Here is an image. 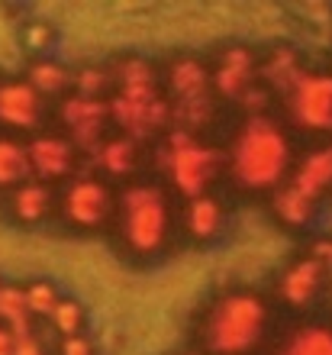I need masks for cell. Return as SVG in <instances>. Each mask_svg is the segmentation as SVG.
Wrapping results in <instances>:
<instances>
[{"label":"cell","mask_w":332,"mask_h":355,"mask_svg":"<svg viewBox=\"0 0 332 355\" xmlns=\"http://www.w3.org/2000/svg\"><path fill=\"white\" fill-rule=\"evenodd\" d=\"M232 175L245 187H274L290 165V146L274 120L252 116L232 142Z\"/></svg>","instance_id":"cell-1"},{"label":"cell","mask_w":332,"mask_h":355,"mask_svg":"<svg viewBox=\"0 0 332 355\" xmlns=\"http://www.w3.org/2000/svg\"><path fill=\"white\" fill-rule=\"evenodd\" d=\"M265 329V304L255 294H226L216 300L203 327V339L216 355L249 352Z\"/></svg>","instance_id":"cell-2"},{"label":"cell","mask_w":332,"mask_h":355,"mask_svg":"<svg viewBox=\"0 0 332 355\" xmlns=\"http://www.w3.org/2000/svg\"><path fill=\"white\" fill-rule=\"evenodd\" d=\"M168 230L165 194L152 184H136L123 194V236L130 249L148 255L158 252Z\"/></svg>","instance_id":"cell-3"},{"label":"cell","mask_w":332,"mask_h":355,"mask_svg":"<svg viewBox=\"0 0 332 355\" xmlns=\"http://www.w3.org/2000/svg\"><path fill=\"white\" fill-rule=\"evenodd\" d=\"M216 168H220V152L200 146L191 132H171V139H168V175H171L181 194H187L191 200L200 197L213 181Z\"/></svg>","instance_id":"cell-4"},{"label":"cell","mask_w":332,"mask_h":355,"mask_svg":"<svg viewBox=\"0 0 332 355\" xmlns=\"http://www.w3.org/2000/svg\"><path fill=\"white\" fill-rule=\"evenodd\" d=\"M107 113L123 130H130V136H148L171 120V107L158 97L155 85L120 87V94L107 103Z\"/></svg>","instance_id":"cell-5"},{"label":"cell","mask_w":332,"mask_h":355,"mask_svg":"<svg viewBox=\"0 0 332 355\" xmlns=\"http://www.w3.org/2000/svg\"><path fill=\"white\" fill-rule=\"evenodd\" d=\"M290 116L306 130H332V78L304 75L300 85L287 94Z\"/></svg>","instance_id":"cell-6"},{"label":"cell","mask_w":332,"mask_h":355,"mask_svg":"<svg viewBox=\"0 0 332 355\" xmlns=\"http://www.w3.org/2000/svg\"><path fill=\"white\" fill-rule=\"evenodd\" d=\"M62 207H65V216L71 223L97 226L107 220V214H110V191H107L101 181L81 178V181H74V184L65 191Z\"/></svg>","instance_id":"cell-7"},{"label":"cell","mask_w":332,"mask_h":355,"mask_svg":"<svg viewBox=\"0 0 332 355\" xmlns=\"http://www.w3.org/2000/svg\"><path fill=\"white\" fill-rule=\"evenodd\" d=\"M107 103L97 101V97H68L62 101V120L68 123V130L74 136V146L81 149H94L101 142L103 132V120H107Z\"/></svg>","instance_id":"cell-8"},{"label":"cell","mask_w":332,"mask_h":355,"mask_svg":"<svg viewBox=\"0 0 332 355\" xmlns=\"http://www.w3.org/2000/svg\"><path fill=\"white\" fill-rule=\"evenodd\" d=\"M26 155H29V168L36 171L39 178H62L74 165V146L68 139H58V136L33 139Z\"/></svg>","instance_id":"cell-9"},{"label":"cell","mask_w":332,"mask_h":355,"mask_svg":"<svg viewBox=\"0 0 332 355\" xmlns=\"http://www.w3.org/2000/svg\"><path fill=\"white\" fill-rule=\"evenodd\" d=\"M39 120V94L26 81H10L0 85V123L29 130Z\"/></svg>","instance_id":"cell-10"},{"label":"cell","mask_w":332,"mask_h":355,"mask_svg":"<svg viewBox=\"0 0 332 355\" xmlns=\"http://www.w3.org/2000/svg\"><path fill=\"white\" fill-rule=\"evenodd\" d=\"M252 75H255V62H252L249 49H229V52H222L213 85L222 97H239L245 87H252Z\"/></svg>","instance_id":"cell-11"},{"label":"cell","mask_w":332,"mask_h":355,"mask_svg":"<svg viewBox=\"0 0 332 355\" xmlns=\"http://www.w3.org/2000/svg\"><path fill=\"white\" fill-rule=\"evenodd\" d=\"M290 187H294L297 194H304L306 200H316L326 187H332V146L316 149L313 155H306V162L294 171Z\"/></svg>","instance_id":"cell-12"},{"label":"cell","mask_w":332,"mask_h":355,"mask_svg":"<svg viewBox=\"0 0 332 355\" xmlns=\"http://www.w3.org/2000/svg\"><path fill=\"white\" fill-rule=\"evenodd\" d=\"M320 278H323V265L316 262V259L297 262L284 271V278H281V294H284V300H290V304L300 307V304H306V300L320 291Z\"/></svg>","instance_id":"cell-13"},{"label":"cell","mask_w":332,"mask_h":355,"mask_svg":"<svg viewBox=\"0 0 332 355\" xmlns=\"http://www.w3.org/2000/svg\"><path fill=\"white\" fill-rule=\"evenodd\" d=\"M168 81H171V91L177 94V101H194V97H207L210 75L197 58H177L168 71Z\"/></svg>","instance_id":"cell-14"},{"label":"cell","mask_w":332,"mask_h":355,"mask_svg":"<svg viewBox=\"0 0 332 355\" xmlns=\"http://www.w3.org/2000/svg\"><path fill=\"white\" fill-rule=\"evenodd\" d=\"M277 355H332V329L329 327H304L284 339Z\"/></svg>","instance_id":"cell-15"},{"label":"cell","mask_w":332,"mask_h":355,"mask_svg":"<svg viewBox=\"0 0 332 355\" xmlns=\"http://www.w3.org/2000/svg\"><path fill=\"white\" fill-rule=\"evenodd\" d=\"M220 223H222V210L213 197L200 194L187 204V233L194 236V239H210V236H216Z\"/></svg>","instance_id":"cell-16"},{"label":"cell","mask_w":332,"mask_h":355,"mask_svg":"<svg viewBox=\"0 0 332 355\" xmlns=\"http://www.w3.org/2000/svg\"><path fill=\"white\" fill-rule=\"evenodd\" d=\"M13 214L19 216V220H26V223H36V220H42V216L49 214V207H52V194H49L46 184H19L17 191H13Z\"/></svg>","instance_id":"cell-17"},{"label":"cell","mask_w":332,"mask_h":355,"mask_svg":"<svg viewBox=\"0 0 332 355\" xmlns=\"http://www.w3.org/2000/svg\"><path fill=\"white\" fill-rule=\"evenodd\" d=\"M265 78L277 87V91L290 94L297 85H300L304 71H300V62H297V55L290 52V49H277V52H271V58H268Z\"/></svg>","instance_id":"cell-18"},{"label":"cell","mask_w":332,"mask_h":355,"mask_svg":"<svg viewBox=\"0 0 332 355\" xmlns=\"http://www.w3.org/2000/svg\"><path fill=\"white\" fill-rule=\"evenodd\" d=\"M0 317L10 323V336H29V310L23 291L13 284H0Z\"/></svg>","instance_id":"cell-19"},{"label":"cell","mask_w":332,"mask_h":355,"mask_svg":"<svg viewBox=\"0 0 332 355\" xmlns=\"http://www.w3.org/2000/svg\"><path fill=\"white\" fill-rule=\"evenodd\" d=\"M29 155L13 139H0V187H10L29 178Z\"/></svg>","instance_id":"cell-20"},{"label":"cell","mask_w":332,"mask_h":355,"mask_svg":"<svg viewBox=\"0 0 332 355\" xmlns=\"http://www.w3.org/2000/svg\"><path fill=\"white\" fill-rule=\"evenodd\" d=\"M97 159H101L103 171H110V175H130L132 165H136V142H132L130 136L103 142L101 152H97Z\"/></svg>","instance_id":"cell-21"},{"label":"cell","mask_w":332,"mask_h":355,"mask_svg":"<svg viewBox=\"0 0 332 355\" xmlns=\"http://www.w3.org/2000/svg\"><path fill=\"white\" fill-rule=\"evenodd\" d=\"M274 214L284 220V223H294V226H300V223H306L310 216H313V200H306L304 194H297L294 187L287 184V187H281L274 194Z\"/></svg>","instance_id":"cell-22"},{"label":"cell","mask_w":332,"mask_h":355,"mask_svg":"<svg viewBox=\"0 0 332 355\" xmlns=\"http://www.w3.org/2000/svg\"><path fill=\"white\" fill-rule=\"evenodd\" d=\"M213 116V103L210 97H194V101H177L175 110H171V120L177 123L181 132H191V130H200L203 123Z\"/></svg>","instance_id":"cell-23"},{"label":"cell","mask_w":332,"mask_h":355,"mask_svg":"<svg viewBox=\"0 0 332 355\" xmlns=\"http://www.w3.org/2000/svg\"><path fill=\"white\" fill-rule=\"evenodd\" d=\"M29 87L36 94H52V91H62L68 85V75L65 68L55 65V62H36V65L29 68Z\"/></svg>","instance_id":"cell-24"},{"label":"cell","mask_w":332,"mask_h":355,"mask_svg":"<svg viewBox=\"0 0 332 355\" xmlns=\"http://www.w3.org/2000/svg\"><path fill=\"white\" fill-rule=\"evenodd\" d=\"M116 78H120L123 87H142V85H155V71L152 65H146L142 58H123L116 62Z\"/></svg>","instance_id":"cell-25"},{"label":"cell","mask_w":332,"mask_h":355,"mask_svg":"<svg viewBox=\"0 0 332 355\" xmlns=\"http://www.w3.org/2000/svg\"><path fill=\"white\" fill-rule=\"evenodd\" d=\"M49 317L55 320L58 333H65V336H78V329H81V323H84V310H81L78 300H55V307H52Z\"/></svg>","instance_id":"cell-26"},{"label":"cell","mask_w":332,"mask_h":355,"mask_svg":"<svg viewBox=\"0 0 332 355\" xmlns=\"http://www.w3.org/2000/svg\"><path fill=\"white\" fill-rule=\"evenodd\" d=\"M23 300H26V310L29 313H52L55 307V288L46 284V281H33L26 291H23Z\"/></svg>","instance_id":"cell-27"},{"label":"cell","mask_w":332,"mask_h":355,"mask_svg":"<svg viewBox=\"0 0 332 355\" xmlns=\"http://www.w3.org/2000/svg\"><path fill=\"white\" fill-rule=\"evenodd\" d=\"M107 71H101V68H84L81 75H78V91H81V97H97V94L107 87Z\"/></svg>","instance_id":"cell-28"},{"label":"cell","mask_w":332,"mask_h":355,"mask_svg":"<svg viewBox=\"0 0 332 355\" xmlns=\"http://www.w3.org/2000/svg\"><path fill=\"white\" fill-rule=\"evenodd\" d=\"M242 97V107H245V110H252V113H259V110H265V103H268V94L261 91V87H245V91L239 94Z\"/></svg>","instance_id":"cell-29"},{"label":"cell","mask_w":332,"mask_h":355,"mask_svg":"<svg viewBox=\"0 0 332 355\" xmlns=\"http://www.w3.org/2000/svg\"><path fill=\"white\" fill-rule=\"evenodd\" d=\"M13 355H42V346L36 343V336H13Z\"/></svg>","instance_id":"cell-30"},{"label":"cell","mask_w":332,"mask_h":355,"mask_svg":"<svg viewBox=\"0 0 332 355\" xmlns=\"http://www.w3.org/2000/svg\"><path fill=\"white\" fill-rule=\"evenodd\" d=\"M62 355H91V343L84 336H65L62 343Z\"/></svg>","instance_id":"cell-31"},{"label":"cell","mask_w":332,"mask_h":355,"mask_svg":"<svg viewBox=\"0 0 332 355\" xmlns=\"http://www.w3.org/2000/svg\"><path fill=\"white\" fill-rule=\"evenodd\" d=\"M49 39H52V33H49V26H33L29 29V46H49Z\"/></svg>","instance_id":"cell-32"},{"label":"cell","mask_w":332,"mask_h":355,"mask_svg":"<svg viewBox=\"0 0 332 355\" xmlns=\"http://www.w3.org/2000/svg\"><path fill=\"white\" fill-rule=\"evenodd\" d=\"M0 355H13V336L3 327H0Z\"/></svg>","instance_id":"cell-33"},{"label":"cell","mask_w":332,"mask_h":355,"mask_svg":"<svg viewBox=\"0 0 332 355\" xmlns=\"http://www.w3.org/2000/svg\"><path fill=\"white\" fill-rule=\"evenodd\" d=\"M316 262H320V265L332 262V243H323V245H316Z\"/></svg>","instance_id":"cell-34"}]
</instances>
